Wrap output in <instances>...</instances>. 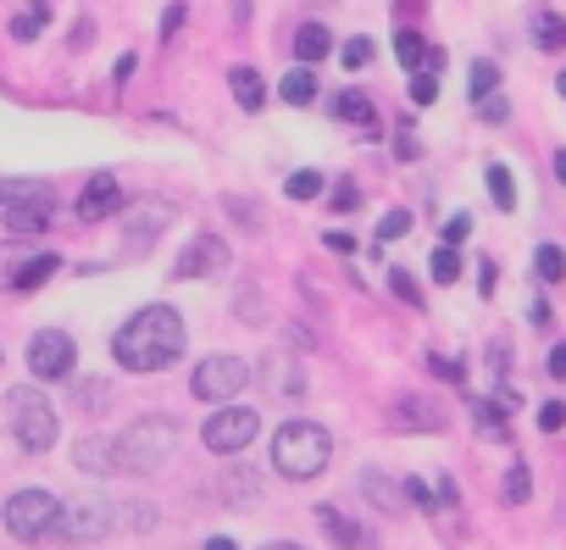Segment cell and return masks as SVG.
Segmentation results:
<instances>
[{"mask_svg":"<svg viewBox=\"0 0 566 550\" xmlns=\"http://www.w3.org/2000/svg\"><path fill=\"white\" fill-rule=\"evenodd\" d=\"M184 318L172 312V307H145V312H134L123 329H117V340H112V356H117V367H128V373H161V367H172L178 356H184Z\"/></svg>","mask_w":566,"mask_h":550,"instance_id":"6da1fadb","label":"cell"},{"mask_svg":"<svg viewBox=\"0 0 566 550\" xmlns=\"http://www.w3.org/2000/svg\"><path fill=\"white\" fill-rule=\"evenodd\" d=\"M328 461H334V439H328L323 423L295 417V423H283V428H277V439H272V467H277L283 478L306 484V478H317Z\"/></svg>","mask_w":566,"mask_h":550,"instance_id":"7a4b0ae2","label":"cell"},{"mask_svg":"<svg viewBox=\"0 0 566 550\" xmlns=\"http://www.w3.org/2000/svg\"><path fill=\"white\" fill-rule=\"evenodd\" d=\"M112 445H117V473H161L172 445H178V423L172 417H139Z\"/></svg>","mask_w":566,"mask_h":550,"instance_id":"3957f363","label":"cell"},{"mask_svg":"<svg viewBox=\"0 0 566 550\" xmlns=\"http://www.w3.org/2000/svg\"><path fill=\"white\" fill-rule=\"evenodd\" d=\"M0 517H7V528H12L23 544H40V539H56V533H62V500H56L51 489H18Z\"/></svg>","mask_w":566,"mask_h":550,"instance_id":"277c9868","label":"cell"},{"mask_svg":"<svg viewBox=\"0 0 566 550\" xmlns=\"http://www.w3.org/2000/svg\"><path fill=\"white\" fill-rule=\"evenodd\" d=\"M51 211H56V195L51 184H12L7 200H0V222H7V234H45L51 228Z\"/></svg>","mask_w":566,"mask_h":550,"instance_id":"5b68a950","label":"cell"},{"mask_svg":"<svg viewBox=\"0 0 566 550\" xmlns=\"http://www.w3.org/2000/svg\"><path fill=\"white\" fill-rule=\"evenodd\" d=\"M12 401V434H18V445L23 450H51L56 445V412H51V401L40 395V390H12L7 395Z\"/></svg>","mask_w":566,"mask_h":550,"instance_id":"8992f818","label":"cell"},{"mask_svg":"<svg viewBox=\"0 0 566 550\" xmlns=\"http://www.w3.org/2000/svg\"><path fill=\"white\" fill-rule=\"evenodd\" d=\"M255 434H261V412L255 406H217L211 423H206V450L211 456H239Z\"/></svg>","mask_w":566,"mask_h":550,"instance_id":"52a82bcc","label":"cell"},{"mask_svg":"<svg viewBox=\"0 0 566 550\" xmlns=\"http://www.w3.org/2000/svg\"><path fill=\"white\" fill-rule=\"evenodd\" d=\"M73 356H78V345H73V334H62V329H40V334L29 340V373H34L40 384L73 378Z\"/></svg>","mask_w":566,"mask_h":550,"instance_id":"ba28073f","label":"cell"},{"mask_svg":"<svg viewBox=\"0 0 566 550\" xmlns=\"http://www.w3.org/2000/svg\"><path fill=\"white\" fill-rule=\"evenodd\" d=\"M189 384H195V401H239V390L250 384V367L239 356H206Z\"/></svg>","mask_w":566,"mask_h":550,"instance_id":"9c48e42d","label":"cell"},{"mask_svg":"<svg viewBox=\"0 0 566 550\" xmlns=\"http://www.w3.org/2000/svg\"><path fill=\"white\" fill-rule=\"evenodd\" d=\"M222 267H228V245L217 234H195L172 272H178V279H211V272H222Z\"/></svg>","mask_w":566,"mask_h":550,"instance_id":"30bf717a","label":"cell"},{"mask_svg":"<svg viewBox=\"0 0 566 550\" xmlns=\"http://www.w3.org/2000/svg\"><path fill=\"white\" fill-rule=\"evenodd\" d=\"M106 533H112V506H106L101 495L78 500L73 511L62 506V533H56V539H106Z\"/></svg>","mask_w":566,"mask_h":550,"instance_id":"8fae6325","label":"cell"},{"mask_svg":"<svg viewBox=\"0 0 566 550\" xmlns=\"http://www.w3.org/2000/svg\"><path fill=\"white\" fill-rule=\"evenodd\" d=\"M117 211H123V184L112 173H95L84 184V195H78V222H106Z\"/></svg>","mask_w":566,"mask_h":550,"instance_id":"7c38bea8","label":"cell"},{"mask_svg":"<svg viewBox=\"0 0 566 550\" xmlns=\"http://www.w3.org/2000/svg\"><path fill=\"white\" fill-rule=\"evenodd\" d=\"M167 222H172V206H167V200H139V206H134V228H128V256H145V250L161 239Z\"/></svg>","mask_w":566,"mask_h":550,"instance_id":"4fadbf2b","label":"cell"},{"mask_svg":"<svg viewBox=\"0 0 566 550\" xmlns=\"http://www.w3.org/2000/svg\"><path fill=\"white\" fill-rule=\"evenodd\" d=\"M62 261L56 256H23V261H0V290H18V295H29V290H40L51 272H56Z\"/></svg>","mask_w":566,"mask_h":550,"instance_id":"5bb4252c","label":"cell"},{"mask_svg":"<svg viewBox=\"0 0 566 550\" xmlns=\"http://www.w3.org/2000/svg\"><path fill=\"white\" fill-rule=\"evenodd\" d=\"M389 423H395V428H406V434H411V428L439 434V428H444V406H439V401H422V395H400V401H395V412H389Z\"/></svg>","mask_w":566,"mask_h":550,"instance_id":"9a60e30c","label":"cell"},{"mask_svg":"<svg viewBox=\"0 0 566 550\" xmlns=\"http://www.w3.org/2000/svg\"><path fill=\"white\" fill-rule=\"evenodd\" d=\"M261 384H266L277 401H295V395L306 390V373L295 367V356H266V362H261Z\"/></svg>","mask_w":566,"mask_h":550,"instance_id":"2e32d148","label":"cell"},{"mask_svg":"<svg viewBox=\"0 0 566 550\" xmlns=\"http://www.w3.org/2000/svg\"><path fill=\"white\" fill-rule=\"evenodd\" d=\"M317 522L328 528V539H334V544H345V550H373V533H367L356 517H345L339 506H317Z\"/></svg>","mask_w":566,"mask_h":550,"instance_id":"e0dca14e","label":"cell"},{"mask_svg":"<svg viewBox=\"0 0 566 550\" xmlns=\"http://www.w3.org/2000/svg\"><path fill=\"white\" fill-rule=\"evenodd\" d=\"M73 467L78 473H95V478H106V473H117V445L112 439H78V450H73Z\"/></svg>","mask_w":566,"mask_h":550,"instance_id":"ac0fdd59","label":"cell"},{"mask_svg":"<svg viewBox=\"0 0 566 550\" xmlns=\"http://www.w3.org/2000/svg\"><path fill=\"white\" fill-rule=\"evenodd\" d=\"M361 489H367V500H373L378 511H400V506H406V489H400L389 473H378V467L361 473Z\"/></svg>","mask_w":566,"mask_h":550,"instance_id":"d6986e66","label":"cell"},{"mask_svg":"<svg viewBox=\"0 0 566 550\" xmlns=\"http://www.w3.org/2000/svg\"><path fill=\"white\" fill-rule=\"evenodd\" d=\"M228 84H233L239 112H261V106H266V84H261V73H255V68H233V73H228Z\"/></svg>","mask_w":566,"mask_h":550,"instance_id":"ffe728a7","label":"cell"},{"mask_svg":"<svg viewBox=\"0 0 566 550\" xmlns=\"http://www.w3.org/2000/svg\"><path fill=\"white\" fill-rule=\"evenodd\" d=\"M334 117H345V123H356L361 134H378V112H373V101H367L361 90H345V95L334 101Z\"/></svg>","mask_w":566,"mask_h":550,"instance_id":"44dd1931","label":"cell"},{"mask_svg":"<svg viewBox=\"0 0 566 550\" xmlns=\"http://www.w3.org/2000/svg\"><path fill=\"white\" fill-rule=\"evenodd\" d=\"M527 29H533V45H538V51H566V18H555V12H533Z\"/></svg>","mask_w":566,"mask_h":550,"instance_id":"7402d4cb","label":"cell"},{"mask_svg":"<svg viewBox=\"0 0 566 550\" xmlns=\"http://www.w3.org/2000/svg\"><path fill=\"white\" fill-rule=\"evenodd\" d=\"M328 51H334V34H328L323 23H306V29L295 34V56H301V62H323Z\"/></svg>","mask_w":566,"mask_h":550,"instance_id":"603a6c76","label":"cell"},{"mask_svg":"<svg viewBox=\"0 0 566 550\" xmlns=\"http://www.w3.org/2000/svg\"><path fill=\"white\" fill-rule=\"evenodd\" d=\"M483 178H489L494 206H500V211H516V178H511V167H505V162H489V173H483Z\"/></svg>","mask_w":566,"mask_h":550,"instance_id":"cb8c5ba5","label":"cell"},{"mask_svg":"<svg viewBox=\"0 0 566 550\" xmlns=\"http://www.w3.org/2000/svg\"><path fill=\"white\" fill-rule=\"evenodd\" d=\"M527 495H533V473H527V461H511L505 478H500V500L505 506H522Z\"/></svg>","mask_w":566,"mask_h":550,"instance_id":"d4e9b609","label":"cell"},{"mask_svg":"<svg viewBox=\"0 0 566 550\" xmlns=\"http://www.w3.org/2000/svg\"><path fill=\"white\" fill-rule=\"evenodd\" d=\"M533 272H538L544 284H560V279H566V250H560V245H538V250H533Z\"/></svg>","mask_w":566,"mask_h":550,"instance_id":"484cf974","label":"cell"},{"mask_svg":"<svg viewBox=\"0 0 566 550\" xmlns=\"http://www.w3.org/2000/svg\"><path fill=\"white\" fill-rule=\"evenodd\" d=\"M277 95H283V101H290V106H312V101H317V79H312L306 68H295L290 79H283V84H277Z\"/></svg>","mask_w":566,"mask_h":550,"instance_id":"4316f807","label":"cell"},{"mask_svg":"<svg viewBox=\"0 0 566 550\" xmlns=\"http://www.w3.org/2000/svg\"><path fill=\"white\" fill-rule=\"evenodd\" d=\"M422 56H428V40H422L417 29H400V34H395V62L417 73V68H422Z\"/></svg>","mask_w":566,"mask_h":550,"instance_id":"83f0119b","label":"cell"},{"mask_svg":"<svg viewBox=\"0 0 566 550\" xmlns=\"http://www.w3.org/2000/svg\"><path fill=\"white\" fill-rule=\"evenodd\" d=\"M45 23H51V7H45V0H34L23 18H12V40H40Z\"/></svg>","mask_w":566,"mask_h":550,"instance_id":"f1b7e54d","label":"cell"},{"mask_svg":"<svg viewBox=\"0 0 566 550\" xmlns=\"http://www.w3.org/2000/svg\"><path fill=\"white\" fill-rule=\"evenodd\" d=\"M328 184H323V173L317 167H301V173H290V184H283V195L290 200H317Z\"/></svg>","mask_w":566,"mask_h":550,"instance_id":"f546056e","label":"cell"},{"mask_svg":"<svg viewBox=\"0 0 566 550\" xmlns=\"http://www.w3.org/2000/svg\"><path fill=\"white\" fill-rule=\"evenodd\" d=\"M428 272H433V284H455V279H461V256H455V245H439V250L428 256Z\"/></svg>","mask_w":566,"mask_h":550,"instance_id":"4dcf8cb0","label":"cell"},{"mask_svg":"<svg viewBox=\"0 0 566 550\" xmlns=\"http://www.w3.org/2000/svg\"><path fill=\"white\" fill-rule=\"evenodd\" d=\"M73 401H78V412H106V406H112V384H106V378H84V384L73 390Z\"/></svg>","mask_w":566,"mask_h":550,"instance_id":"1f68e13d","label":"cell"},{"mask_svg":"<svg viewBox=\"0 0 566 550\" xmlns=\"http://www.w3.org/2000/svg\"><path fill=\"white\" fill-rule=\"evenodd\" d=\"M467 79H472V101H483V95H494V90H500V68H494V62H483V56L472 62V73H467Z\"/></svg>","mask_w":566,"mask_h":550,"instance_id":"d6a6232c","label":"cell"},{"mask_svg":"<svg viewBox=\"0 0 566 550\" xmlns=\"http://www.w3.org/2000/svg\"><path fill=\"white\" fill-rule=\"evenodd\" d=\"M389 290H395V295H400L411 312H422V290H417V279H411L406 267H395V272H389Z\"/></svg>","mask_w":566,"mask_h":550,"instance_id":"836d02e7","label":"cell"},{"mask_svg":"<svg viewBox=\"0 0 566 550\" xmlns=\"http://www.w3.org/2000/svg\"><path fill=\"white\" fill-rule=\"evenodd\" d=\"M411 101H417V106H433V101H439V73H422V68H417V73H411Z\"/></svg>","mask_w":566,"mask_h":550,"instance_id":"e575fe53","label":"cell"},{"mask_svg":"<svg viewBox=\"0 0 566 550\" xmlns=\"http://www.w3.org/2000/svg\"><path fill=\"white\" fill-rule=\"evenodd\" d=\"M222 489H228V500H233V506H250V500H255V473H233Z\"/></svg>","mask_w":566,"mask_h":550,"instance_id":"d590c367","label":"cell"},{"mask_svg":"<svg viewBox=\"0 0 566 550\" xmlns=\"http://www.w3.org/2000/svg\"><path fill=\"white\" fill-rule=\"evenodd\" d=\"M400 234H411V211H384V222H378V239H400Z\"/></svg>","mask_w":566,"mask_h":550,"instance_id":"8d00e7d4","label":"cell"},{"mask_svg":"<svg viewBox=\"0 0 566 550\" xmlns=\"http://www.w3.org/2000/svg\"><path fill=\"white\" fill-rule=\"evenodd\" d=\"M428 373H439V378H450V384H467V367H461V362H450V356H439V351L428 356Z\"/></svg>","mask_w":566,"mask_h":550,"instance_id":"74e56055","label":"cell"},{"mask_svg":"<svg viewBox=\"0 0 566 550\" xmlns=\"http://www.w3.org/2000/svg\"><path fill=\"white\" fill-rule=\"evenodd\" d=\"M538 428H544V434H560V428H566V406H560V401H544V406H538Z\"/></svg>","mask_w":566,"mask_h":550,"instance_id":"f35d334b","label":"cell"},{"mask_svg":"<svg viewBox=\"0 0 566 550\" xmlns=\"http://www.w3.org/2000/svg\"><path fill=\"white\" fill-rule=\"evenodd\" d=\"M478 112H483L489 123H505V117H511V106H505V95H500V90H494V95H483V101H478Z\"/></svg>","mask_w":566,"mask_h":550,"instance_id":"ab89813d","label":"cell"},{"mask_svg":"<svg viewBox=\"0 0 566 550\" xmlns=\"http://www.w3.org/2000/svg\"><path fill=\"white\" fill-rule=\"evenodd\" d=\"M373 62V40H350L345 45V68H367Z\"/></svg>","mask_w":566,"mask_h":550,"instance_id":"60d3db41","label":"cell"},{"mask_svg":"<svg viewBox=\"0 0 566 550\" xmlns=\"http://www.w3.org/2000/svg\"><path fill=\"white\" fill-rule=\"evenodd\" d=\"M328 200H334V211H356V206H361V189H356V184H339Z\"/></svg>","mask_w":566,"mask_h":550,"instance_id":"b9f144b4","label":"cell"},{"mask_svg":"<svg viewBox=\"0 0 566 550\" xmlns=\"http://www.w3.org/2000/svg\"><path fill=\"white\" fill-rule=\"evenodd\" d=\"M467 234H472V217H467V211H455V217L444 222V245H461Z\"/></svg>","mask_w":566,"mask_h":550,"instance_id":"7bdbcfd3","label":"cell"},{"mask_svg":"<svg viewBox=\"0 0 566 550\" xmlns=\"http://www.w3.org/2000/svg\"><path fill=\"white\" fill-rule=\"evenodd\" d=\"M395 156H400V162H417V156H422V145L411 139V128H400V139H395Z\"/></svg>","mask_w":566,"mask_h":550,"instance_id":"ee69618b","label":"cell"},{"mask_svg":"<svg viewBox=\"0 0 566 550\" xmlns=\"http://www.w3.org/2000/svg\"><path fill=\"white\" fill-rule=\"evenodd\" d=\"M544 373H549V378H566V345H549V356H544Z\"/></svg>","mask_w":566,"mask_h":550,"instance_id":"f6af8a7d","label":"cell"},{"mask_svg":"<svg viewBox=\"0 0 566 550\" xmlns=\"http://www.w3.org/2000/svg\"><path fill=\"white\" fill-rule=\"evenodd\" d=\"M494 284H500V272H494V261H483L478 267V295H494Z\"/></svg>","mask_w":566,"mask_h":550,"instance_id":"bcb514c9","label":"cell"},{"mask_svg":"<svg viewBox=\"0 0 566 550\" xmlns=\"http://www.w3.org/2000/svg\"><path fill=\"white\" fill-rule=\"evenodd\" d=\"M328 250H339V256H356V239H350L345 228H334V234H328Z\"/></svg>","mask_w":566,"mask_h":550,"instance_id":"7dc6e473","label":"cell"},{"mask_svg":"<svg viewBox=\"0 0 566 550\" xmlns=\"http://www.w3.org/2000/svg\"><path fill=\"white\" fill-rule=\"evenodd\" d=\"M90 40H95V23H90V18H84V23H78V29H73V51H84V45H90Z\"/></svg>","mask_w":566,"mask_h":550,"instance_id":"c3c4849f","label":"cell"},{"mask_svg":"<svg viewBox=\"0 0 566 550\" xmlns=\"http://www.w3.org/2000/svg\"><path fill=\"white\" fill-rule=\"evenodd\" d=\"M134 68H139L134 56H117V68H112V79H117V84H128V79H134Z\"/></svg>","mask_w":566,"mask_h":550,"instance_id":"681fc988","label":"cell"},{"mask_svg":"<svg viewBox=\"0 0 566 550\" xmlns=\"http://www.w3.org/2000/svg\"><path fill=\"white\" fill-rule=\"evenodd\" d=\"M527 318H533V329H549V301H533Z\"/></svg>","mask_w":566,"mask_h":550,"instance_id":"f907efd6","label":"cell"},{"mask_svg":"<svg viewBox=\"0 0 566 550\" xmlns=\"http://www.w3.org/2000/svg\"><path fill=\"white\" fill-rule=\"evenodd\" d=\"M178 23H184V7H167V18H161V34H172Z\"/></svg>","mask_w":566,"mask_h":550,"instance_id":"816d5d0a","label":"cell"},{"mask_svg":"<svg viewBox=\"0 0 566 550\" xmlns=\"http://www.w3.org/2000/svg\"><path fill=\"white\" fill-rule=\"evenodd\" d=\"M555 178H560V189H566V151H555Z\"/></svg>","mask_w":566,"mask_h":550,"instance_id":"f5cc1de1","label":"cell"},{"mask_svg":"<svg viewBox=\"0 0 566 550\" xmlns=\"http://www.w3.org/2000/svg\"><path fill=\"white\" fill-rule=\"evenodd\" d=\"M261 550H306V544H290V539H277V544H261Z\"/></svg>","mask_w":566,"mask_h":550,"instance_id":"db71d44e","label":"cell"},{"mask_svg":"<svg viewBox=\"0 0 566 550\" xmlns=\"http://www.w3.org/2000/svg\"><path fill=\"white\" fill-rule=\"evenodd\" d=\"M206 550H233V539H211V544H206Z\"/></svg>","mask_w":566,"mask_h":550,"instance_id":"11a10c76","label":"cell"},{"mask_svg":"<svg viewBox=\"0 0 566 550\" xmlns=\"http://www.w3.org/2000/svg\"><path fill=\"white\" fill-rule=\"evenodd\" d=\"M555 95H560V101H566V73H560V79H555Z\"/></svg>","mask_w":566,"mask_h":550,"instance_id":"9f6ffc18","label":"cell"},{"mask_svg":"<svg viewBox=\"0 0 566 550\" xmlns=\"http://www.w3.org/2000/svg\"><path fill=\"white\" fill-rule=\"evenodd\" d=\"M7 189H12V184H0V200H7Z\"/></svg>","mask_w":566,"mask_h":550,"instance_id":"6f0895ef","label":"cell"}]
</instances>
